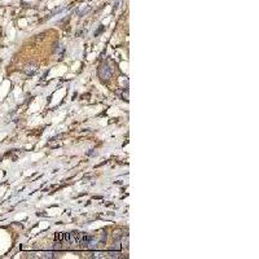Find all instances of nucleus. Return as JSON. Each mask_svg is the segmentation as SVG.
Returning a JSON list of instances; mask_svg holds the SVG:
<instances>
[{"label":"nucleus","instance_id":"obj_2","mask_svg":"<svg viewBox=\"0 0 259 259\" xmlns=\"http://www.w3.org/2000/svg\"><path fill=\"white\" fill-rule=\"evenodd\" d=\"M36 71V65L35 64H29V65H26V68H25V73L27 75H31V74H34Z\"/></svg>","mask_w":259,"mask_h":259},{"label":"nucleus","instance_id":"obj_1","mask_svg":"<svg viewBox=\"0 0 259 259\" xmlns=\"http://www.w3.org/2000/svg\"><path fill=\"white\" fill-rule=\"evenodd\" d=\"M98 76H100L102 80H109L110 79V76H112V70H110V68L106 64L100 65V68H98Z\"/></svg>","mask_w":259,"mask_h":259}]
</instances>
